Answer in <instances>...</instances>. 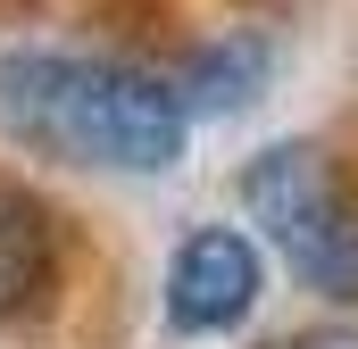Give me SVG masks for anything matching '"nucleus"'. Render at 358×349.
<instances>
[{"mask_svg": "<svg viewBox=\"0 0 358 349\" xmlns=\"http://www.w3.org/2000/svg\"><path fill=\"white\" fill-rule=\"evenodd\" d=\"M259 349H358V325H300V333L259 341Z\"/></svg>", "mask_w": 358, "mask_h": 349, "instance_id": "6", "label": "nucleus"}, {"mask_svg": "<svg viewBox=\"0 0 358 349\" xmlns=\"http://www.w3.org/2000/svg\"><path fill=\"white\" fill-rule=\"evenodd\" d=\"M0 125L8 142L108 174H159L183 158V100L125 59L84 50H8L0 59Z\"/></svg>", "mask_w": 358, "mask_h": 349, "instance_id": "1", "label": "nucleus"}, {"mask_svg": "<svg viewBox=\"0 0 358 349\" xmlns=\"http://www.w3.org/2000/svg\"><path fill=\"white\" fill-rule=\"evenodd\" d=\"M59 283V233H50V208L25 200V191H0V325L8 316H34Z\"/></svg>", "mask_w": 358, "mask_h": 349, "instance_id": "4", "label": "nucleus"}, {"mask_svg": "<svg viewBox=\"0 0 358 349\" xmlns=\"http://www.w3.org/2000/svg\"><path fill=\"white\" fill-rule=\"evenodd\" d=\"M259 84H267V42H259V34H225V42H208V50L183 67V84H167V91H176L183 117H192V108H242Z\"/></svg>", "mask_w": 358, "mask_h": 349, "instance_id": "5", "label": "nucleus"}, {"mask_svg": "<svg viewBox=\"0 0 358 349\" xmlns=\"http://www.w3.org/2000/svg\"><path fill=\"white\" fill-rule=\"evenodd\" d=\"M259 308V250L234 225H200L183 233L176 266H167V325L176 333H225Z\"/></svg>", "mask_w": 358, "mask_h": 349, "instance_id": "3", "label": "nucleus"}, {"mask_svg": "<svg viewBox=\"0 0 358 349\" xmlns=\"http://www.w3.org/2000/svg\"><path fill=\"white\" fill-rule=\"evenodd\" d=\"M242 200L267 225L275 258L292 266L308 291L358 299V216H350V200H342V183H334V167H325L317 142H275V150H259L250 174H242Z\"/></svg>", "mask_w": 358, "mask_h": 349, "instance_id": "2", "label": "nucleus"}]
</instances>
